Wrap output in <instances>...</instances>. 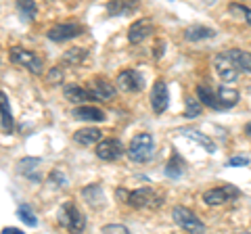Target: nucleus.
Wrapping results in <instances>:
<instances>
[{"label":"nucleus","mask_w":251,"mask_h":234,"mask_svg":"<svg viewBox=\"0 0 251 234\" xmlns=\"http://www.w3.org/2000/svg\"><path fill=\"white\" fill-rule=\"evenodd\" d=\"M226 165L228 167H245V165H249V159L247 157H232V159H228Z\"/></svg>","instance_id":"obj_33"},{"label":"nucleus","mask_w":251,"mask_h":234,"mask_svg":"<svg viewBox=\"0 0 251 234\" xmlns=\"http://www.w3.org/2000/svg\"><path fill=\"white\" fill-rule=\"evenodd\" d=\"M40 165H42V159H38V157H25V159H21L17 163V171H19L21 176H25L27 180L38 184V182H42L40 174H38Z\"/></svg>","instance_id":"obj_14"},{"label":"nucleus","mask_w":251,"mask_h":234,"mask_svg":"<svg viewBox=\"0 0 251 234\" xmlns=\"http://www.w3.org/2000/svg\"><path fill=\"white\" fill-rule=\"evenodd\" d=\"M100 232H105V234H109V232H117V234H122V232H130L126 226H120V224H107V226H103V230Z\"/></svg>","instance_id":"obj_32"},{"label":"nucleus","mask_w":251,"mask_h":234,"mask_svg":"<svg viewBox=\"0 0 251 234\" xmlns=\"http://www.w3.org/2000/svg\"><path fill=\"white\" fill-rule=\"evenodd\" d=\"M84 32L82 25H75V23H59L49 29V40L52 42H65V40H74Z\"/></svg>","instance_id":"obj_9"},{"label":"nucleus","mask_w":251,"mask_h":234,"mask_svg":"<svg viewBox=\"0 0 251 234\" xmlns=\"http://www.w3.org/2000/svg\"><path fill=\"white\" fill-rule=\"evenodd\" d=\"M88 88L94 92V96L99 100H113L117 94V86H113L109 80H105V77H94V80H90Z\"/></svg>","instance_id":"obj_13"},{"label":"nucleus","mask_w":251,"mask_h":234,"mask_svg":"<svg viewBox=\"0 0 251 234\" xmlns=\"http://www.w3.org/2000/svg\"><path fill=\"white\" fill-rule=\"evenodd\" d=\"M82 197L84 201L92 207H103L105 205V197H103V188L99 184H92V186H86L82 190Z\"/></svg>","instance_id":"obj_22"},{"label":"nucleus","mask_w":251,"mask_h":234,"mask_svg":"<svg viewBox=\"0 0 251 234\" xmlns=\"http://www.w3.org/2000/svg\"><path fill=\"white\" fill-rule=\"evenodd\" d=\"M100 138H103V132H100L99 128H82V130H77L74 134V140L77 144H82V146L99 144Z\"/></svg>","instance_id":"obj_20"},{"label":"nucleus","mask_w":251,"mask_h":234,"mask_svg":"<svg viewBox=\"0 0 251 234\" xmlns=\"http://www.w3.org/2000/svg\"><path fill=\"white\" fill-rule=\"evenodd\" d=\"M170 105V92H168V84L163 80H157L153 90H151V107L157 115H161Z\"/></svg>","instance_id":"obj_10"},{"label":"nucleus","mask_w":251,"mask_h":234,"mask_svg":"<svg viewBox=\"0 0 251 234\" xmlns=\"http://www.w3.org/2000/svg\"><path fill=\"white\" fill-rule=\"evenodd\" d=\"M57 220L63 228H67L72 232H82L86 228V217L82 215V211L74 205V203H65V205L59 207Z\"/></svg>","instance_id":"obj_3"},{"label":"nucleus","mask_w":251,"mask_h":234,"mask_svg":"<svg viewBox=\"0 0 251 234\" xmlns=\"http://www.w3.org/2000/svg\"><path fill=\"white\" fill-rule=\"evenodd\" d=\"M245 21H247V23H251V11H247V15H245Z\"/></svg>","instance_id":"obj_40"},{"label":"nucleus","mask_w":251,"mask_h":234,"mask_svg":"<svg viewBox=\"0 0 251 234\" xmlns=\"http://www.w3.org/2000/svg\"><path fill=\"white\" fill-rule=\"evenodd\" d=\"M180 134L186 136V138H191V140H195V142H199V144L203 146V149L209 151V153H214V151H216V144L211 142V140H209L207 136L199 134V132H195V130H180Z\"/></svg>","instance_id":"obj_27"},{"label":"nucleus","mask_w":251,"mask_h":234,"mask_svg":"<svg viewBox=\"0 0 251 234\" xmlns=\"http://www.w3.org/2000/svg\"><path fill=\"white\" fill-rule=\"evenodd\" d=\"M115 86L124 92H140L145 88V77L136 69H124L115 77Z\"/></svg>","instance_id":"obj_6"},{"label":"nucleus","mask_w":251,"mask_h":234,"mask_svg":"<svg viewBox=\"0 0 251 234\" xmlns=\"http://www.w3.org/2000/svg\"><path fill=\"white\" fill-rule=\"evenodd\" d=\"M17 215H19V220L29 226V228H34V226H38V220H36V215L34 211H31V207L29 205H19L17 207Z\"/></svg>","instance_id":"obj_29"},{"label":"nucleus","mask_w":251,"mask_h":234,"mask_svg":"<svg viewBox=\"0 0 251 234\" xmlns=\"http://www.w3.org/2000/svg\"><path fill=\"white\" fill-rule=\"evenodd\" d=\"M230 59V63L243 73H251V52L241 50V48H230L224 52Z\"/></svg>","instance_id":"obj_17"},{"label":"nucleus","mask_w":251,"mask_h":234,"mask_svg":"<svg viewBox=\"0 0 251 234\" xmlns=\"http://www.w3.org/2000/svg\"><path fill=\"white\" fill-rule=\"evenodd\" d=\"M46 80H49V84H61V80H63V71L59 67H52L50 71H49V75H46Z\"/></svg>","instance_id":"obj_31"},{"label":"nucleus","mask_w":251,"mask_h":234,"mask_svg":"<svg viewBox=\"0 0 251 234\" xmlns=\"http://www.w3.org/2000/svg\"><path fill=\"white\" fill-rule=\"evenodd\" d=\"M17 11H19L23 21L31 23L36 19V15H38V6H36L34 0H17Z\"/></svg>","instance_id":"obj_26"},{"label":"nucleus","mask_w":251,"mask_h":234,"mask_svg":"<svg viewBox=\"0 0 251 234\" xmlns=\"http://www.w3.org/2000/svg\"><path fill=\"white\" fill-rule=\"evenodd\" d=\"M163 48H166V42H157L155 44V50H153V57L155 59H161L163 57Z\"/></svg>","instance_id":"obj_36"},{"label":"nucleus","mask_w":251,"mask_h":234,"mask_svg":"<svg viewBox=\"0 0 251 234\" xmlns=\"http://www.w3.org/2000/svg\"><path fill=\"white\" fill-rule=\"evenodd\" d=\"M75 119H82V121H105V113L100 111V109L97 107H92V105H80V107H75L74 109V113H72Z\"/></svg>","instance_id":"obj_19"},{"label":"nucleus","mask_w":251,"mask_h":234,"mask_svg":"<svg viewBox=\"0 0 251 234\" xmlns=\"http://www.w3.org/2000/svg\"><path fill=\"white\" fill-rule=\"evenodd\" d=\"M245 132H247V134L251 136V121H249V123H247V126H245Z\"/></svg>","instance_id":"obj_39"},{"label":"nucleus","mask_w":251,"mask_h":234,"mask_svg":"<svg viewBox=\"0 0 251 234\" xmlns=\"http://www.w3.org/2000/svg\"><path fill=\"white\" fill-rule=\"evenodd\" d=\"M182 171H184V161L178 157V155H174L170 161H168V165H166V174L168 178H180L182 176Z\"/></svg>","instance_id":"obj_28"},{"label":"nucleus","mask_w":251,"mask_h":234,"mask_svg":"<svg viewBox=\"0 0 251 234\" xmlns=\"http://www.w3.org/2000/svg\"><path fill=\"white\" fill-rule=\"evenodd\" d=\"M228 11H230V13H237L239 17L245 19V15H247L249 9H247V6H243V4H230V6H228Z\"/></svg>","instance_id":"obj_35"},{"label":"nucleus","mask_w":251,"mask_h":234,"mask_svg":"<svg viewBox=\"0 0 251 234\" xmlns=\"http://www.w3.org/2000/svg\"><path fill=\"white\" fill-rule=\"evenodd\" d=\"M214 67H216V71H218V75H220V80H222V82H234L239 77V73H241L239 69L230 63V59L226 57L224 52L222 54H216Z\"/></svg>","instance_id":"obj_12"},{"label":"nucleus","mask_w":251,"mask_h":234,"mask_svg":"<svg viewBox=\"0 0 251 234\" xmlns=\"http://www.w3.org/2000/svg\"><path fill=\"white\" fill-rule=\"evenodd\" d=\"M197 98H199L205 107L214 109V111H224L222 105H220V100H218V94H216V92L211 90V88H207V86H203V84L197 86Z\"/></svg>","instance_id":"obj_21"},{"label":"nucleus","mask_w":251,"mask_h":234,"mask_svg":"<svg viewBox=\"0 0 251 234\" xmlns=\"http://www.w3.org/2000/svg\"><path fill=\"white\" fill-rule=\"evenodd\" d=\"M124 144L122 140L117 138H107V140H100V142L97 144V157L103 159V161H115L120 159L124 155Z\"/></svg>","instance_id":"obj_8"},{"label":"nucleus","mask_w":251,"mask_h":234,"mask_svg":"<svg viewBox=\"0 0 251 234\" xmlns=\"http://www.w3.org/2000/svg\"><path fill=\"white\" fill-rule=\"evenodd\" d=\"M0 126L6 134H11L13 128H15V121H13V111H11V103H9V96L0 90Z\"/></svg>","instance_id":"obj_18"},{"label":"nucleus","mask_w":251,"mask_h":234,"mask_svg":"<svg viewBox=\"0 0 251 234\" xmlns=\"http://www.w3.org/2000/svg\"><path fill=\"white\" fill-rule=\"evenodd\" d=\"M86 57H88V50H86L84 46H80V48H69L65 54H63L61 63L67 65V67H75V65H82Z\"/></svg>","instance_id":"obj_24"},{"label":"nucleus","mask_w":251,"mask_h":234,"mask_svg":"<svg viewBox=\"0 0 251 234\" xmlns=\"http://www.w3.org/2000/svg\"><path fill=\"white\" fill-rule=\"evenodd\" d=\"M161 197L151 190V188H136V190H130V197H128V205L134 207V209H157L161 207Z\"/></svg>","instance_id":"obj_5"},{"label":"nucleus","mask_w":251,"mask_h":234,"mask_svg":"<svg viewBox=\"0 0 251 234\" xmlns=\"http://www.w3.org/2000/svg\"><path fill=\"white\" fill-rule=\"evenodd\" d=\"M153 32H155V27H153L151 19H138V21L132 23L130 29H128V40H130V44H140Z\"/></svg>","instance_id":"obj_11"},{"label":"nucleus","mask_w":251,"mask_h":234,"mask_svg":"<svg viewBox=\"0 0 251 234\" xmlns=\"http://www.w3.org/2000/svg\"><path fill=\"white\" fill-rule=\"evenodd\" d=\"M49 180H50L54 186H65V176H63V174H59V171H52Z\"/></svg>","instance_id":"obj_34"},{"label":"nucleus","mask_w":251,"mask_h":234,"mask_svg":"<svg viewBox=\"0 0 251 234\" xmlns=\"http://www.w3.org/2000/svg\"><path fill=\"white\" fill-rule=\"evenodd\" d=\"M9 59H11V63L19 65V67H25L27 71L34 73V75H42V71H44L42 59L38 57L36 52L25 50V48H21V46H15V48H11Z\"/></svg>","instance_id":"obj_2"},{"label":"nucleus","mask_w":251,"mask_h":234,"mask_svg":"<svg viewBox=\"0 0 251 234\" xmlns=\"http://www.w3.org/2000/svg\"><path fill=\"white\" fill-rule=\"evenodd\" d=\"M117 199H120V203H128V197H130V190H124V188H117L115 190Z\"/></svg>","instance_id":"obj_37"},{"label":"nucleus","mask_w":251,"mask_h":234,"mask_svg":"<svg viewBox=\"0 0 251 234\" xmlns=\"http://www.w3.org/2000/svg\"><path fill=\"white\" fill-rule=\"evenodd\" d=\"M201 107L203 103L197 98V96H191V98H186V109H184V117H188V119H195V117H199L201 115Z\"/></svg>","instance_id":"obj_30"},{"label":"nucleus","mask_w":251,"mask_h":234,"mask_svg":"<svg viewBox=\"0 0 251 234\" xmlns=\"http://www.w3.org/2000/svg\"><path fill=\"white\" fill-rule=\"evenodd\" d=\"M128 157L134 163H147L155 155V142L151 134H136L128 144Z\"/></svg>","instance_id":"obj_1"},{"label":"nucleus","mask_w":251,"mask_h":234,"mask_svg":"<svg viewBox=\"0 0 251 234\" xmlns=\"http://www.w3.org/2000/svg\"><path fill=\"white\" fill-rule=\"evenodd\" d=\"M2 234H23L19 228H9V226H6V228H2Z\"/></svg>","instance_id":"obj_38"},{"label":"nucleus","mask_w":251,"mask_h":234,"mask_svg":"<svg viewBox=\"0 0 251 234\" xmlns=\"http://www.w3.org/2000/svg\"><path fill=\"white\" fill-rule=\"evenodd\" d=\"M239 197V190L234 188V186L226 184V186H218V188H211L207 192H203V201L207 203L211 207H218V205H224V203H228L232 199Z\"/></svg>","instance_id":"obj_7"},{"label":"nucleus","mask_w":251,"mask_h":234,"mask_svg":"<svg viewBox=\"0 0 251 234\" xmlns=\"http://www.w3.org/2000/svg\"><path fill=\"white\" fill-rule=\"evenodd\" d=\"M218 100H220V105H222V109H230L239 103V90H234V88H228V86H220L218 88Z\"/></svg>","instance_id":"obj_23"},{"label":"nucleus","mask_w":251,"mask_h":234,"mask_svg":"<svg viewBox=\"0 0 251 234\" xmlns=\"http://www.w3.org/2000/svg\"><path fill=\"white\" fill-rule=\"evenodd\" d=\"M138 6H140L138 0H111L107 4V13H109V17H122V15L136 13Z\"/></svg>","instance_id":"obj_15"},{"label":"nucleus","mask_w":251,"mask_h":234,"mask_svg":"<svg viewBox=\"0 0 251 234\" xmlns=\"http://www.w3.org/2000/svg\"><path fill=\"white\" fill-rule=\"evenodd\" d=\"M63 94L69 103H90V100H99L94 96V92L90 88H82V86H65V90H63Z\"/></svg>","instance_id":"obj_16"},{"label":"nucleus","mask_w":251,"mask_h":234,"mask_svg":"<svg viewBox=\"0 0 251 234\" xmlns=\"http://www.w3.org/2000/svg\"><path fill=\"white\" fill-rule=\"evenodd\" d=\"M216 32L211 27H205V25H193L188 27L184 32V38L188 42H199V40H207V38H214Z\"/></svg>","instance_id":"obj_25"},{"label":"nucleus","mask_w":251,"mask_h":234,"mask_svg":"<svg viewBox=\"0 0 251 234\" xmlns=\"http://www.w3.org/2000/svg\"><path fill=\"white\" fill-rule=\"evenodd\" d=\"M172 220L176 222V226H180V228L186 230V232H205V224H203L199 217L191 211V209H186L182 205L174 207V211H172Z\"/></svg>","instance_id":"obj_4"}]
</instances>
